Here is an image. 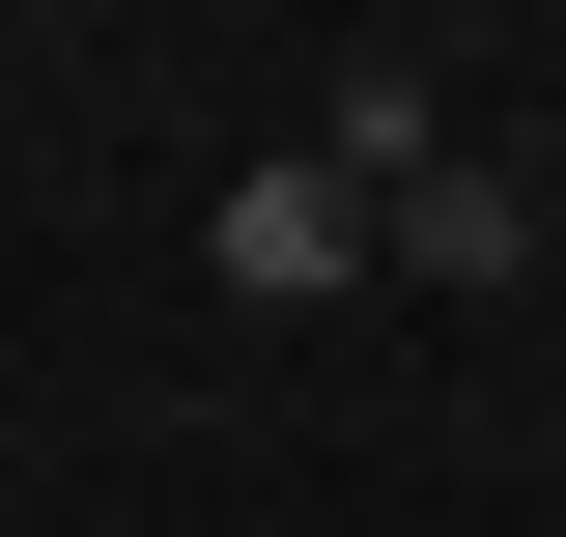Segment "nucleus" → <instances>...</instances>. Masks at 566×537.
Instances as JSON below:
<instances>
[{
    "instance_id": "1",
    "label": "nucleus",
    "mask_w": 566,
    "mask_h": 537,
    "mask_svg": "<svg viewBox=\"0 0 566 537\" xmlns=\"http://www.w3.org/2000/svg\"><path fill=\"white\" fill-rule=\"evenodd\" d=\"M227 283H255V312H340V283H368V199L312 170V141H283V170H227Z\"/></svg>"
},
{
    "instance_id": "2",
    "label": "nucleus",
    "mask_w": 566,
    "mask_h": 537,
    "mask_svg": "<svg viewBox=\"0 0 566 537\" xmlns=\"http://www.w3.org/2000/svg\"><path fill=\"white\" fill-rule=\"evenodd\" d=\"M368 283H538V170H397L368 199Z\"/></svg>"
}]
</instances>
